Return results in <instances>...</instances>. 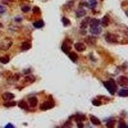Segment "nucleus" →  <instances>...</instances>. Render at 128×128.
Instances as JSON below:
<instances>
[{"label": "nucleus", "instance_id": "obj_23", "mask_svg": "<svg viewBox=\"0 0 128 128\" xmlns=\"http://www.w3.org/2000/svg\"><path fill=\"white\" fill-rule=\"evenodd\" d=\"M10 61V58L8 56L5 55L3 57H0V62L3 64H7Z\"/></svg>", "mask_w": 128, "mask_h": 128}, {"label": "nucleus", "instance_id": "obj_26", "mask_svg": "<svg viewBox=\"0 0 128 128\" xmlns=\"http://www.w3.org/2000/svg\"><path fill=\"white\" fill-rule=\"evenodd\" d=\"M62 21L63 22V24H64V26H68L71 25V21L67 18V17H63L62 19Z\"/></svg>", "mask_w": 128, "mask_h": 128}, {"label": "nucleus", "instance_id": "obj_21", "mask_svg": "<svg viewBox=\"0 0 128 128\" xmlns=\"http://www.w3.org/2000/svg\"><path fill=\"white\" fill-rule=\"evenodd\" d=\"M119 95L122 97H127L128 96V88H123L119 92Z\"/></svg>", "mask_w": 128, "mask_h": 128}, {"label": "nucleus", "instance_id": "obj_2", "mask_svg": "<svg viewBox=\"0 0 128 128\" xmlns=\"http://www.w3.org/2000/svg\"><path fill=\"white\" fill-rule=\"evenodd\" d=\"M72 41L69 38H67L64 40L62 45L61 46V50L65 54H69L71 52L72 49Z\"/></svg>", "mask_w": 128, "mask_h": 128}, {"label": "nucleus", "instance_id": "obj_9", "mask_svg": "<svg viewBox=\"0 0 128 128\" xmlns=\"http://www.w3.org/2000/svg\"><path fill=\"white\" fill-rule=\"evenodd\" d=\"M2 97L5 101H10L15 98V95L10 92H5L2 95Z\"/></svg>", "mask_w": 128, "mask_h": 128}, {"label": "nucleus", "instance_id": "obj_1", "mask_svg": "<svg viewBox=\"0 0 128 128\" xmlns=\"http://www.w3.org/2000/svg\"><path fill=\"white\" fill-rule=\"evenodd\" d=\"M102 83L104 87L109 92V93L111 95H115L117 90V86L115 81L112 79H110L108 81H104Z\"/></svg>", "mask_w": 128, "mask_h": 128}, {"label": "nucleus", "instance_id": "obj_12", "mask_svg": "<svg viewBox=\"0 0 128 128\" xmlns=\"http://www.w3.org/2000/svg\"><path fill=\"white\" fill-rule=\"evenodd\" d=\"M89 24L90 28L99 26V25L101 24V21L99 19H92L90 20Z\"/></svg>", "mask_w": 128, "mask_h": 128}, {"label": "nucleus", "instance_id": "obj_30", "mask_svg": "<svg viewBox=\"0 0 128 128\" xmlns=\"http://www.w3.org/2000/svg\"><path fill=\"white\" fill-rule=\"evenodd\" d=\"M21 10L23 12H29L30 10V7L29 6H24V7L21 8Z\"/></svg>", "mask_w": 128, "mask_h": 128}, {"label": "nucleus", "instance_id": "obj_29", "mask_svg": "<svg viewBox=\"0 0 128 128\" xmlns=\"http://www.w3.org/2000/svg\"><path fill=\"white\" fill-rule=\"evenodd\" d=\"M115 124V121H109L106 124V126L108 128H114Z\"/></svg>", "mask_w": 128, "mask_h": 128}, {"label": "nucleus", "instance_id": "obj_4", "mask_svg": "<svg viewBox=\"0 0 128 128\" xmlns=\"http://www.w3.org/2000/svg\"><path fill=\"white\" fill-rule=\"evenodd\" d=\"M55 103L53 101H48L43 102L42 104H40V110L42 111H46V110H50L55 107Z\"/></svg>", "mask_w": 128, "mask_h": 128}, {"label": "nucleus", "instance_id": "obj_25", "mask_svg": "<svg viewBox=\"0 0 128 128\" xmlns=\"http://www.w3.org/2000/svg\"><path fill=\"white\" fill-rule=\"evenodd\" d=\"M35 78L33 76H28L24 78V82L28 83H32L35 81Z\"/></svg>", "mask_w": 128, "mask_h": 128}, {"label": "nucleus", "instance_id": "obj_20", "mask_svg": "<svg viewBox=\"0 0 128 128\" xmlns=\"http://www.w3.org/2000/svg\"><path fill=\"white\" fill-rule=\"evenodd\" d=\"M33 25L36 28L40 29V28H42L44 26V22L42 20H38L33 22Z\"/></svg>", "mask_w": 128, "mask_h": 128}, {"label": "nucleus", "instance_id": "obj_17", "mask_svg": "<svg viewBox=\"0 0 128 128\" xmlns=\"http://www.w3.org/2000/svg\"><path fill=\"white\" fill-rule=\"evenodd\" d=\"M74 120H75L76 122H79L84 121L86 120L85 115H82V114H77L76 115L74 116Z\"/></svg>", "mask_w": 128, "mask_h": 128}, {"label": "nucleus", "instance_id": "obj_35", "mask_svg": "<svg viewBox=\"0 0 128 128\" xmlns=\"http://www.w3.org/2000/svg\"><path fill=\"white\" fill-rule=\"evenodd\" d=\"M78 128H83V124L82 123L79 122H78Z\"/></svg>", "mask_w": 128, "mask_h": 128}, {"label": "nucleus", "instance_id": "obj_3", "mask_svg": "<svg viewBox=\"0 0 128 128\" xmlns=\"http://www.w3.org/2000/svg\"><path fill=\"white\" fill-rule=\"evenodd\" d=\"M12 45V41L8 38H5L0 42V50L7 51L9 49Z\"/></svg>", "mask_w": 128, "mask_h": 128}, {"label": "nucleus", "instance_id": "obj_13", "mask_svg": "<svg viewBox=\"0 0 128 128\" xmlns=\"http://www.w3.org/2000/svg\"><path fill=\"white\" fill-rule=\"evenodd\" d=\"M102 31V28L99 26H96V27L90 28V32L92 34H94V35H99Z\"/></svg>", "mask_w": 128, "mask_h": 128}, {"label": "nucleus", "instance_id": "obj_24", "mask_svg": "<svg viewBox=\"0 0 128 128\" xmlns=\"http://www.w3.org/2000/svg\"><path fill=\"white\" fill-rule=\"evenodd\" d=\"M17 104V102L15 101H8V102H5L3 104V106L7 108H10V107H13L15 106Z\"/></svg>", "mask_w": 128, "mask_h": 128}, {"label": "nucleus", "instance_id": "obj_36", "mask_svg": "<svg viewBox=\"0 0 128 128\" xmlns=\"http://www.w3.org/2000/svg\"><path fill=\"white\" fill-rule=\"evenodd\" d=\"M3 27V24H2V23H1L0 22V28H1Z\"/></svg>", "mask_w": 128, "mask_h": 128}, {"label": "nucleus", "instance_id": "obj_14", "mask_svg": "<svg viewBox=\"0 0 128 128\" xmlns=\"http://www.w3.org/2000/svg\"><path fill=\"white\" fill-rule=\"evenodd\" d=\"M90 122L95 126H99V125H101V121L97 117H95L94 115H90Z\"/></svg>", "mask_w": 128, "mask_h": 128}, {"label": "nucleus", "instance_id": "obj_18", "mask_svg": "<svg viewBox=\"0 0 128 128\" xmlns=\"http://www.w3.org/2000/svg\"><path fill=\"white\" fill-rule=\"evenodd\" d=\"M18 106L21 109H23V110H29V106L28 105L27 102H26L24 100H22L19 102L18 103Z\"/></svg>", "mask_w": 128, "mask_h": 128}, {"label": "nucleus", "instance_id": "obj_22", "mask_svg": "<svg viewBox=\"0 0 128 128\" xmlns=\"http://www.w3.org/2000/svg\"><path fill=\"white\" fill-rule=\"evenodd\" d=\"M85 15H86V11L83 8H81V9L78 10V11H76V15L78 18L85 16Z\"/></svg>", "mask_w": 128, "mask_h": 128}, {"label": "nucleus", "instance_id": "obj_33", "mask_svg": "<svg viewBox=\"0 0 128 128\" xmlns=\"http://www.w3.org/2000/svg\"><path fill=\"white\" fill-rule=\"evenodd\" d=\"M119 128H128V126H127V124H126L125 122H120V124H119Z\"/></svg>", "mask_w": 128, "mask_h": 128}, {"label": "nucleus", "instance_id": "obj_31", "mask_svg": "<svg viewBox=\"0 0 128 128\" xmlns=\"http://www.w3.org/2000/svg\"><path fill=\"white\" fill-rule=\"evenodd\" d=\"M33 12L34 14H37V13H40V8L38 7H35L33 8Z\"/></svg>", "mask_w": 128, "mask_h": 128}, {"label": "nucleus", "instance_id": "obj_7", "mask_svg": "<svg viewBox=\"0 0 128 128\" xmlns=\"http://www.w3.org/2000/svg\"><path fill=\"white\" fill-rule=\"evenodd\" d=\"M85 41L89 46H94L96 44V42H97V38H96V37H93V36L89 35V36H87L85 38Z\"/></svg>", "mask_w": 128, "mask_h": 128}, {"label": "nucleus", "instance_id": "obj_32", "mask_svg": "<svg viewBox=\"0 0 128 128\" xmlns=\"http://www.w3.org/2000/svg\"><path fill=\"white\" fill-rule=\"evenodd\" d=\"M6 12V8L3 5H0V14H3Z\"/></svg>", "mask_w": 128, "mask_h": 128}, {"label": "nucleus", "instance_id": "obj_28", "mask_svg": "<svg viewBox=\"0 0 128 128\" xmlns=\"http://www.w3.org/2000/svg\"><path fill=\"white\" fill-rule=\"evenodd\" d=\"M92 102L93 106H99L102 104V102L99 99H93V101H92Z\"/></svg>", "mask_w": 128, "mask_h": 128}, {"label": "nucleus", "instance_id": "obj_11", "mask_svg": "<svg viewBox=\"0 0 128 128\" xmlns=\"http://www.w3.org/2000/svg\"><path fill=\"white\" fill-rule=\"evenodd\" d=\"M28 102H29V106L31 108H35L38 104V99L36 97H31L28 99Z\"/></svg>", "mask_w": 128, "mask_h": 128}, {"label": "nucleus", "instance_id": "obj_10", "mask_svg": "<svg viewBox=\"0 0 128 128\" xmlns=\"http://www.w3.org/2000/svg\"><path fill=\"white\" fill-rule=\"evenodd\" d=\"M90 20V17H87L86 18H85L83 20L81 21L80 24V28L82 29H86V28L88 27V24H89Z\"/></svg>", "mask_w": 128, "mask_h": 128}, {"label": "nucleus", "instance_id": "obj_8", "mask_svg": "<svg viewBox=\"0 0 128 128\" xmlns=\"http://www.w3.org/2000/svg\"><path fill=\"white\" fill-rule=\"evenodd\" d=\"M74 48L78 52H83L86 50V46L82 42H77L74 44Z\"/></svg>", "mask_w": 128, "mask_h": 128}, {"label": "nucleus", "instance_id": "obj_27", "mask_svg": "<svg viewBox=\"0 0 128 128\" xmlns=\"http://www.w3.org/2000/svg\"><path fill=\"white\" fill-rule=\"evenodd\" d=\"M97 3L96 1V0H90L89 2L88 3V7L90 8H91V9L94 8L96 7V5H97Z\"/></svg>", "mask_w": 128, "mask_h": 128}, {"label": "nucleus", "instance_id": "obj_15", "mask_svg": "<svg viewBox=\"0 0 128 128\" xmlns=\"http://www.w3.org/2000/svg\"><path fill=\"white\" fill-rule=\"evenodd\" d=\"M101 25L102 26V27L106 28L107 27L109 24H110V18L108 17V15H104L101 19Z\"/></svg>", "mask_w": 128, "mask_h": 128}, {"label": "nucleus", "instance_id": "obj_34", "mask_svg": "<svg viewBox=\"0 0 128 128\" xmlns=\"http://www.w3.org/2000/svg\"><path fill=\"white\" fill-rule=\"evenodd\" d=\"M5 128H14V126H13V124H10V123H9V124H8L7 125V126H5Z\"/></svg>", "mask_w": 128, "mask_h": 128}, {"label": "nucleus", "instance_id": "obj_16", "mask_svg": "<svg viewBox=\"0 0 128 128\" xmlns=\"http://www.w3.org/2000/svg\"><path fill=\"white\" fill-rule=\"evenodd\" d=\"M68 55H69V58L73 62H76L77 60H78V55L75 52H70Z\"/></svg>", "mask_w": 128, "mask_h": 128}, {"label": "nucleus", "instance_id": "obj_5", "mask_svg": "<svg viewBox=\"0 0 128 128\" xmlns=\"http://www.w3.org/2000/svg\"><path fill=\"white\" fill-rule=\"evenodd\" d=\"M105 40L109 43H117L119 42V36L113 33H108L106 35Z\"/></svg>", "mask_w": 128, "mask_h": 128}, {"label": "nucleus", "instance_id": "obj_37", "mask_svg": "<svg viewBox=\"0 0 128 128\" xmlns=\"http://www.w3.org/2000/svg\"><path fill=\"white\" fill-rule=\"evenodd\" d=\"M6 1H10V2L14 1V0H6Z\"/></svg>", "mask_w": 128, "mask_h": 128}, {"label": "nucleus", "instance_id": "obj_19", "mask_svg": "<svg viewBox=\"0 0 128 128\" xmlns=\"http://www.w3.org/2000/svg\"><path fill=\"white\" fill-rule=\"evenodd\" d=\"M31 44L30 42H27V41H26V42H24L21 45V50L22 51H28V50H29V49H31Z\"/></svg>", "mask_w": 128, "mask_h": 128}, {"label": "nucleus", "instance_id": "obj_38", "mask_svg": "<svg viewBox=\"0 0 128 128\" xmlns=\"http://www.w3.org/2000/svg\"><path fill=\"white\" fill-rule=\"evenodd\" d=\"M101 1H103V0H101Z\"/></svg>", "mask_w": 128, "mask_h": 128}, {"label": "nucleus", "instance_id": "obj_6", "mask_svg": "<svg viewBox=\"0 0 128 128\" xmlns=\"http://www.w3.org/2000/svg\"><path fill=\"white\" fill-rule=\"evenodd\" d=\"M117 82L120 86H127L128 85V78L126 76H121L117 79Z\"/></svg>", "mask_w": 128, "mask_h": 128}]
</instances>
